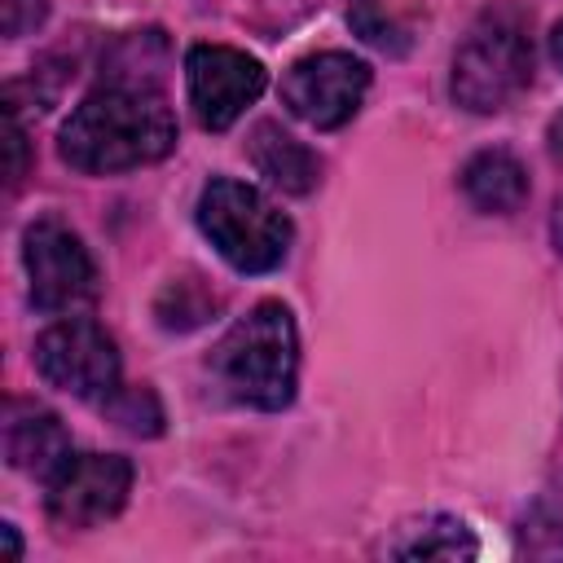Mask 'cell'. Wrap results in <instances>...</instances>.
I'll return each mask as SVG.
<instances>
[{
	"mask_svg": "<svg viewBox=\"0 0 563 563\" xmlns=\"http://www.w3.org/2000/svg\"><path fill=\"white\" fill-rule=\"evenodd\" d=\"M176 145V119L167 101L141 79H110L92 88L57 132V154L88 176L132 172L158 163Z\"/></svg>",
	"mask_w": 563,
	"mask_h": 563,
	"instance_id": "1",
	"label": "cell"
},
{
	"mask_svg": "<svg viewBox=\"0 0 563 563\" xmlns=\"http://www.w3.org/2000/svg\"><path fill=\"white\" fill-rule=\"evenodd\" d=\"M207 374L224 400L277 413L295 400L299 334L282 303H255L238 317L207 356Z\"/></svg>",
	"mask_w": 563,
	"mask_h": 563,
	"instance_id": "2",
	"label": "cell"
},
{
	"mask_svg": "<svg viewBox=\"0 0 563 563\" xmlns=\"http://www.w3.org/2000/svg\"><path fill=\"white\" fill-rule=\"evenodd\" d=\"M532 84V40L519 9H484L453 53L449 92L471 114L506 110Z\"/></svg>",
	"mask_w": 563,
	"mask_h": 563,
	"instance_id": "3",
	"label": "cell"
},
{
	"mask_svg": "<svg viewBox=\"0 0 563 563\" xmlns=\"http://www.w3.org/2000/svg\"><path fill=\"white\" fill-rule=\"evenodd\" d=\"M198 229L238 273H273L290 251V220L246 180L211 176L198 194Z\"/></svg>",
	"mask_w": 563,
	"mask_h": 563,
	"instance_id": "4",
	"label": "cell"
},
{
	"mask_svg": "<svg viewBox=\"0 0 563 563\" xmlns=\"http://www.w3.org/2000/svg\"><path fill=\"white\" fill-rule=\"evenodd\" d=\"M22 264L31 277V303L48 317L75 312L97 295V268L88 246L57 216H40L22 229Z\"/></svg>",
	"mask_w": 563,
	"mask_h": 563,
	"instance_id": "5",
	"label": "cell"
},
{
	"mask_svg": "<svg viewBox=\"0 0 563 563\" xmlns=\"http://www.w3.org/2000/svg\"><path fill=\"white\" fill-rule=\"evenodd\" d=\"M35 369L48 387L79 400H110L119 391V347L88 317H66L48 325L35 339Z\"/></svg>",
	"mask_w": 563,
	"mask_h": 563,
	"instance_id": "6",
	"label": "cell"
},
{
	"mask_svg": "<svg viewBox=\"0 0 563 563\" xmlns=\"http://www.w3.org/2000/svg\"><path fill=\"white\" fill-rule=\"evenodd\" d=\"M365 88H369V66L352 53H339V48L308 53L282 75L286 110L317 132L343 128L361 110Z\"/></svg>",
	"mask_w": 563,
	"mask_h": 563,
	"instance_id": "7",
	"label": "cell"
},
{
	"mask_svg": "<svg viewBox=\"0 0 563 563\" xmlns=\"http://www.w3.org/2000/svg\"><path fill=\"white\" fill-rule=\"evenodd\" d=\"M185 84H189V106L198 128L207 132H224L242 119L246 106H255V97L264 92L268 75L264 66L229 44H194L185 53Z\"/></svg>",
	"mask_w": 563,
	"mask_h": 563,
	"instance_id": "8",
	"label": "cell"
},
{
	"mask_svg": "<svg viewBox=\"0 0 563 563\" xmlns=\"http://www.w3.org/2000/svg\"><path fill=\"white\" fill-rule=\"evenodd\" d=\"M132 462L119 453H70L48 479V519L57 528H97L123 510Z\"/></svg>",
	"mask_w": 563,
	"mask_h": 563,
	"instance_id": "9",
	"label": "cell"
},
{
	"mask_svg": "<svg viewBox=\"0 0 563 563\" xmlns=\"http://www.w3.org/2000/svg\"><path fill=\"white\" fill-rule=\"evenodd\" d=\"M4 457L9 466L53 479V471L70 457V440L57 413L40 409V405H13L9 422H4Z\"/></svg>",
	"mask_w": 563,
	"mask_h": 563,
	"instance_id": "10",
	"label": "cell"
},
{
	"mask_svg": "<svg viewBox=\"0 0 563 563\" xmlns=\"http://www.w3.org/2000/svg\"><path fill=\"white\" fill-rule=\"evenodd\" d=\"M246 154H251L255 172L268 185L286 189V194H312L317 180H321V158L299 136H290L282 123H268V119L255 123V132L246 141Z\"/></svg>",
	"mask_w": 563,
	"mask_h": 563,
	"instance_id": "11",
	"label": "cell"
},
{
	"mask_svg": "<svg viewBox=\"0 0 563 563\" xmlns=\"http://www.w3.org/2000/svg\"><path fill=\"white\" fill-rule=\"evenodd\" d=\"M462 194L484 216H510L528 198V172H523V163L510 150L493 145V150H479L475 158H466Z\"/></svg>",
	"mask_w": 563,
	"mask_h": 563,
	"instance_id": "12",
	"label": "cell"
},
{
	"mask_svg": "<svg viewBox=\"0 0 563 563\" xmlns=\"http://www.w3.org/2000/svg\"><path fill=\"white\" fill-rule=\"evenodd\" d=\"M475 537L462 519L453 515H431L418 519L409 528H400V537L387 545V554L396 559H475Z\"/></svg>",
	"mask_w": 563,
	"mask_h": 563,
	"instance_id": "13",
	"label": "cell"
},
{
	"mask_svg": "<svg viewBox=\"0 0 563 563\" xmlns=\"http://www.w3.org/2000/svg\"><path fill=\"white\" fill-rule=\"evenodd\" d=\"M216 308H220V299L202 286V277L167 282L163 295L154 299V317H158L163 330H198Z\"/></svg>",
	"mask_w": 563,
	"mask_h": 563,
	"instance_id": "14",
	"label": "cell"
},
{
	"mask_svg": "<svg viewBox=\"0 0 563 563\" xmlns=\"http://www.w3.org/2000/svg\"><path fill=\"white\" fill-rule=\"evenodd\" d=\"M101 405H106V413H110L123 431H132V435H158V431H163V409H158V400H154L150 387L114 391V396L101 400Z\"/></svg>",
	"mask_w": 563,
	"mask_h": 563,
	"instance_id": "15",
	"label": "cell"
},
{
	"mask_svg": "<svg viewBox=\"0 0 563 563\" xmlns=\"http://www.w3.org/2000/svg\"><path fill=\"white\" fill-rule=\"evenodd\" d=\"M0 18H4V35L22 40L48 18V0H0Z\"/></svg>",
	"mask_w": 563,
	"mask_h": 563,
	"instance_id": "16",
	"label": "cell"
},
{
	"mask_svg": "<svg viewBox=\"0 0 563 563\" xmlns=\"http://www.w3.org/2000/svg\"><path fill=\"white\" fill-rule=\"evenodd\" d=\"M352 26L361 31V40H369V44H378V48H400L396 26L374 13V0H352Z\"/></svg>",
	"mask_w": 563,
	"mask_h": 563,
	"instance_id": "17",
	"label": "cell"
},
{
	"mask_svg": "<svg viewBox=\"0 0 563 563\" xmlns=\"http://www.w3.org/2000/svg\"><path fill=\"white\" fill-rule=\"evenodd\" d=\"M22 154H26V132L18 123V114L9 110V180H22Z\"/></svg>",
	"mask_w": 563,
	"mask_h": 563,
	"instance_id": "18",
	"label": "cell"
},
{
	"mask_svg": "<svg viewBox=\"0 0 563 563\" xmlns=\"http://www.w3.org/2000/svg\"><path fill=\"white\" fill-rule=\"evenodd\" d=\"M545 145H550V154L563 163V110L550 119V132H545Z\"/></svg>",
	"mask_w": 563,
	"mask_h": 563,
	"instance_id": "19",
	"label": "cell"
},
{
	"mask_svg": "<svg viewBox=\"0 0 563 563\" xmlns=\"http://www.w3.org/2000/svg\"><path fill=\"white\" fill-rule=\"evenodd\" d=\"M550 238H554V246L563 251V194L554 198V216H550Z\"/></svg>",
	"mask_w": 563,
	"mask_h": 563,
	"instance_id": "20",
	"label": "cell"
},
{
	"mask_svg": "<svg viewBox=\"0 0 563 563\" xmlns=\"http://www.w3.org/2000/svg\"><path fill=\"white\" fill-rule=\"evenodd\" d=\"M550 57L563 66V18L554 22V31H550Z\"/></svg>",
	"mask_w": 563,
	"mask_h": 563,
	"instance_id": "21",
	"label": "cell"
}]
</instances>
